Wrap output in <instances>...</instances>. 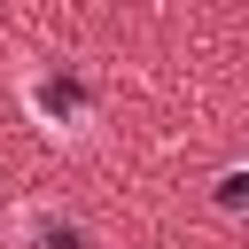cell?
Here are the masks:
<instances>
[]
</instances>
